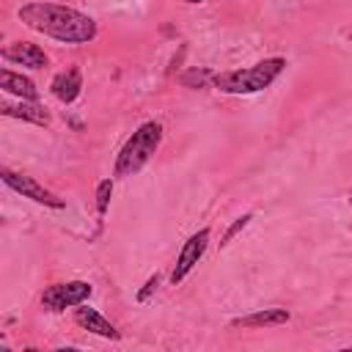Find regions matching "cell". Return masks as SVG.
<instances>
[{
	"instance_id": "obj_1",
	"label": "cell",
	"mask_w": 352,
	"mask_h": 352,
	"mask_svg": "<svg viewBox=\"0 0 352 352\" xmlns=\"http://www.w3.org/2000/svg\"><path fill=\"white\" fill-rule=\"evenodd\" d=\"M19 19L30 30L44 33L63 44H85L96 36V22L88 14L60 3H44V0L25 3L19 8Z\"/></svg>"
},
{
	"instance_id": "obj_2",
	"label": "cell",
	"mask_w": 352,
	"mask_h": 352,
	"mask_svg": "<svg viewBox=\"0 0 352 352\" xmlns=\"http://www.w3.org/2000/svg\"><path fill=\"white\" fill-rule=\"evenodd\" d=\"M286 69V60L283 58H264L253 66H245V69H234V72H217L212 85L223 94H258L264 88H270L280 72Z\"/></svg>"
},
{
	"instance_id": "obj_3",
	"label": "cell",
	"mask_w": 352,
	"mask_h": 352,
	"mask_svg": "<svg viewBox=\"0 0 352 352\" xmlns=\"http://www.w3.org/2000/svg\"><path fill=\"white\" fill-rule=\"evenodd\" d=\"M162 143V124L160 121H146L140 124L129 138L126 143L121 146L118 157H116V165H113V176L118 179H126L132 173H138L160 148Z\"/></svg>"
},
{
	"instance_id": "obj_4",
	"label": "cell",
	"mask_w": 352,
	"mask_h": 352,
	"mask_svg": "<svg viewBox=\"0 0 352 352\" xmlns=\"http://www.w3.org/2000/svg\"><path fill=\"white\" fill-rule=\"evenodd\" d=\"M0 179H3L6 187H11L14 192H19L22 198H30V201H36V204H41V206H50V209H63V206H66L63 198H58L52 190H47L44 184H38V182H36L33 176H28V173H16V170L3 168V170H0Z\"/></svg>"
},
{
	"instance_id": "obj_5",
	"label": "cell",
	"mask_w": 352,
	"mask_h": 352,
	"mask_svg": "<svg viewBox=\"0 0 352 352\" xmlns=\"http://www.w3.org/2000/svg\"><path fill=\"white\" fill-rule=\"evenodd\" d=\"M94 286L88 280H66V283H52L41 294V308L47 311H66L91 297Z\"/></svg>"
},
{
	"instance_id": "obj_6",
	"label": "cell",
	"mask_w": 352,
	"mask_h": 352,
	"mask_svg": "<svg viewBox=\"0 0 352 352\" xmlns=\"http://www.w3.org/2000/svg\"><path fill=\"white\" fill-rule=\"evenodd\" d=\"M206 248H209V228L195 231V234L182 245V250H179V256H176V264H173V272H170V283H173V286L182 283V280L192 272V267L204 258Z\"/></svg>"
},
{
	"instance_id": "obj_7",
	"label": "cell",
	"mask_w": 352,
	"mask_h": 352,
	"mask_svg": "<svg viewBox=\"0 0 352 352\" xmlns=\"http://www.w3.org/2000/svg\"><path fill=\"white\" fill-rule=\"evenodd\" d=\"M3 58L8 63H16V66H25V69H44L50 63L47 52L38 47V44H30V41H14L3 50Z\"/></svg>"
},
{
	"instance_id": "obj_8",
	"label": "cell",
	"mask_w": 352,
	"mask_h": 352,
	"mask_svg": "<svg viewBox=\"0 0 352 352\" xmlns=\"http://www.w3.org/2000/svg\"><path fill=\"white\" fill-rule=\"evenodd\" d=\"M74 322L82 327V330H88V333H94V336H102V338H110V341H118L121 338V333L116 330V324L110 322V319H104L96 308H88V305H74Z\"/></svg>"
},
{
	"instance_id": "obj_9",
	"label": "cell",
	"mask_w": 352,
	"mask_h": 352,
	"mask_svg": "<svg viewBox=\"0 0 352 352\" xmlns=\"http://www.w3.org/2000/svg\"><path fill=\"white\" fill-rule=\"evenodd\" d=\"M292 319V314L286 308H261V311H253V314H245V316H236L231 319V330H239V327H275V324H286Z\"/></svg>"
},
{
	"instance_id": "obj_10",
	"label": "cell",
	"mask_w": 352,
	"mask_h": 352,
	"mask_svg": "<svg viewBox=\"0 0 352 352\" xmlns=\"http://www.w3.org/2000/svg\"><path fill=\"white\" fill-rule=\"evenodd\" d=\"M50 91H52V96L58 102L72 104L80 96V91H82V74H80V69H66V72L55 74L52 82H50Z\"/></svg>"
},
{
	"instance_id": "obj_11",
	"label": "cell",
	"mask_w": 352,
	"mask_h": 352,
	"mask_svg": "<svg viewBox=\"0 0 352 352\" xmlns=\"http://www.w3.org/2000/svg\"><path fill=\"white\" fill-rule=\"evenodd\" d=\"M0 88H3L6 94H14V96H19V99H28V102H36V99H38L36 82H33L30 77H25V74L11 72V69H3V72H0Z\"/></svg>"
},
{
	"instance_id": "obj_12",
	"label": "cell",
	"mask_w": 352,
	"mask_h": 352,
	"mask_svg": "<svg viewBox=\"0 0 352 352\" xmlns=\"http://www.w3.org/2000/svg\"><path fill=\"white\" fill-rule=\"evenodd\" d=\"M0 110L8 118H22V121H30V124H38V126H47L50 124V113L41 104L28 102V99H22L19 104H3Z\"/></svg>"
},
{
	"instance_id": "obj_13",
	"label": "cell",
	"mask_w": 352,
	"mask_h": 352,
	"mask_svg": "<svg viewBox=\"0 0 352 352\" xmlns=\"http://www.w3.org/2000/svg\"><path fill=\"white\" fill-rule=\"evenodd\" d=\"M110 195H113V179H102V182L96 184V214H99V217L107 214Z\"/></svg>"
},
{
	"instance_id": "obj_14",
	"label": "cell",
	"mask_w": 352,
	"mask_h": 352,
	"mask_svg": "<svg viewBox=\"0 0 352 352\" xmlns=\"http://www.w3.org/2000/svg\"><path fill=\"white\" fill-rule=\"evenodd\" d=\"M212 80H214V72H209V69H190V72L182 74V82L190 85V88H201Z\"/></svg>"
},
{
	"instance_id": "obj_15",
	"label": "cell",
	"mask_w": 352,
	"mask_h": 352,
	"mask_svg": "<svg viewBox=\"0 0 352 352\" xmlns=\"http://www.w3.org/2000/svg\"><path fill=\"white\" fill-rule=\"evenodd\" d=\"M250 220H253V212H245L242 217H236V220L226 228V234H223V239H220V248H226V245H228V242H231V239H234V236H236V234H239Z\"/></svg>"
},
{
	"instance_id": "obj_16",
	"label": "cell",
	"mask_w": 352,
	"mask_h": 352,
	"mask_svg": "<svg viewBox=\"0 0 352 352\" xmlns=\"http://www.w3.org/2000/svg\"><path fill=\"white\" fill-rule=\"evenodd\" d=\"M157 286H160V275L154 272V275H151V278H148V280L143 283V289L138 292V302H146V300H148V297H151V294L157 292Z\"/></svg>"
},
{
	"instance_id": "obj_17",
	"label": "cell",
	"mask_w": 352,
	"mask_h": 352,
	"mask_svg": "<svg viewBox=\"0 0 352 352\" xmlns=\"http://www.w3.org/2000/svg\"><path fill=\"white\" fill-rule=\"evenodd\" d=\"M182 3H204V0H182Z\"/></svg>"
},
{
	"instance_id": "obj_18",
	"label": "cell",
	"mask_w": 352,
	"mask_h": 352,
	"mask_svg": "<svg viewBox=\"0 0 352 352\" xmlns=\"http://www.w3.org/2000/svg\"><path fill=\"white\" fill-rule=\"evenodd\" d=\"M349 204H352V195H349Z\"/></svg>"
}]
</instances>
